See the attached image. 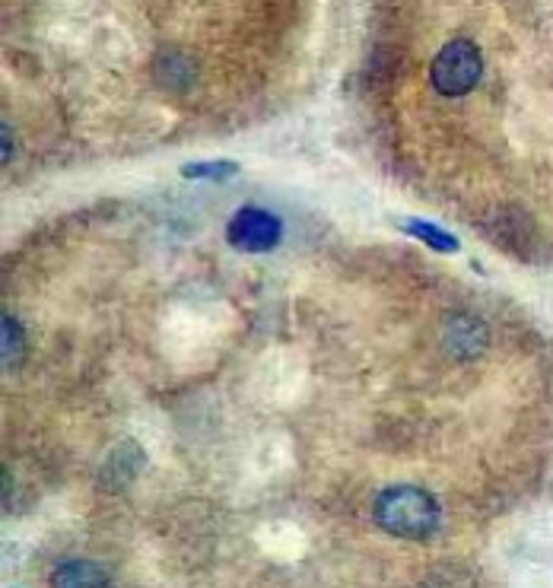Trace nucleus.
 Returning <instances> with one entry per match:
<instances>
[{"mask_svg":"<svg viewBox=\"0 0 553 588\" xmlns=\"http://www.w3.org/2000/svg\"><path fill=\"white\" fill-rule=\"evenodd\" d=\"M445 350H449L452 356H458V360H471V356L484 353L487 347V328L480 318L474 315H455L445 322Z\"/></svg>","mask_w":553,"mask_h":588,"instance_id":"4","label":"nucleus"},{"mask_svg":"<svg viewBox=\"0 0 553 588\" xmlns=\"http://www.w3.org/2000/svg\"><path fill=\"white\" fill-rule=\"evenodd\" d=\"M283 239V220L271 210L261 207H239L233 220L226 223V242L245 255H264L274 252Z\"/></svg>","mask_w":553,"mask_h":588,"instance_id":"3","label":"nucleus"},{"mask_svg":"<svg viewBox=\"0 0 553 588\" xmlns=\"http://www.w3.org/2000/svg\"><path fill=\"white\" fill-rule=\"evenodd\" d=\"M109 573L93 560H67L51 573L48 588H109Z\"/></svg>","mask_w":553,"mask_h":588,"instance_id":"5","label":"nucleus"},{"mask_svg":"<svg viewBox=\"0 0 553 588\" xmlns=\"http://www.w3.org/2000/svg\"><path fill=\"white\" fill-rule=\"evenodd\" d=\"M404 233L407 236H414V239H420L423 245H430L433 252H445V255H455L458 252V239L452 236V233H445L442 226H436V223H430V220H407L404 223Z\"/></svg>","mask_w":553,"mask_h":588,"instance_id":"6","label":"nucleus"},{"mask_svg":"<svg viewBox=\"0 0 553 588\" xmlns=\"http://www.w3.org/2000/svg\"><path fill=\"white\" fill-rule=\"evenodd\" d=\"M13 156V144H10V121H4V163H10Z\"/></svg>","mask_w":553,"mask_h":588,"instance_id":"9","label":"nucleus"},{"mask_svg":"<svg viewBox=\"0 0 553 588\" xmlns=\"http://www.w3.org/2000/svg\"><path fill=\"white\" fill-rule=\"evenodd\" d=\"M372 519L376 525L401 541H426L439 531V503L430 490L414 484L385 487L376 503H372Z\"/></svg>","mask_w":553,"mask_h":588,"instance_id":"1","label":"nucleus"},{"mask_svg":"<svg viewBox=\"0 0 553 588\" xmlns=\"http://www.w3.org/2000/svg\"><path fill=\"white\" fill-rule=\"evenodd\" d=\"M239 175V163L233 159H210V163H188L182 166V178H194V182H226V178Z\"/></svg>","mask_w":553,"mask_h":588,"instance_id":"8","label":"nucleus"},{"mask_svg":"<svg viewBox=\"0 0 553 588\" xmlns=\"http://www.w3.org/2000/svg\"><path fill=\"white\" fill-rule=\"evenodd\" d=\"M0 337H4V347H0V353H4V369H16L23 363L26 356V334L20 328V322H16L13 315H4V325H0Z\"/></svg>","mask_w":553,"mask_h":588,"instance_id":"7","label":"nucleus"},{"mask_svg":"<svg viewBox=\"0 0 553 588\" xmlns=\"http://www.w3.org/2000/svg\"><path fill=\"white\" fill-rule=\"evenodd\" d=\"M480 77H484V55H480V48L471 39L445 42L430 64V80L436 86V93L449 99L468 96L480 83Z\"/></svg>","mask_w":553,"mask_h":588,"instance_id":"2","label":"nucleus"}]
</instances>
